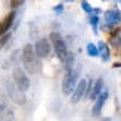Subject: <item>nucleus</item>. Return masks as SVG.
Segmentation results:
<instances>
[{
  "label": "nucleus",
  "instance_id": "nucleus-1",
  "mask_svg": "<svg viewBox=\"0 0 121 121\" xmlns=\"http://www.w3.org/2000/svg\"><path fill=\"white\" fill-rule=\"evenodd\" d=\"M23 64H24L25 71L30 74H35L40 69V60L35 56L32 44H25L23 48Z\"/></svg>",
  "mask_w": 121,
  "mask_h": 121
},
{
  "label": "nucleus",
  "instance_id": "nucleus-2",
  "mask_svg": "<svg viewBox=\"0 0 121 121\" xmlns=\"http://www.w3.org/2000/svg\"><path fill=\"white\" fill-rule=\"evenodd\" d=\"M78 77H79V67L73 68V69L66 72L62 82V92L64 95H71L73 92L76 85L78 83Z\"/></svg>",
  "mask_w": 121,
  "mask_h": 121
},
{
  "label": "nucleus",
  "instance_id": "nucleus-3",
  "mask_svg": "<svg viewBox=\"0 0 121 121\" xmlns=\"http://www.w3.org/2000/svg\"><path fill=\"white\" fill-rule=\"evenodd\" d=\"M49 38H51V42L53 44V48H54V52H56L57 57L59 58L60 62H63L64 58H66V56H67V53H68L66 42L63 40L62 35L57 32H52L49 34Z\"/></svg>",
  "mask_w": 121,
  "mask_h": 121
},
{
  "label": "nucleus",
  "instance_id": "nucleus-4",
  "mask_svg": "<svg viewBox=\"0 0 121 121\" xmlns=\"http://www.w3.org/2000/svg\"><path fill=\"white\" fill-rule=\"evenodd\" d=\"M13 79H14V85L20 91L25 92V91L29 90L30 82H29V78H28V76H26V73L23 71V68L17 67L13 71Z\"/></svg>",
  "mask_w": 121,
  "mask_h": 121
},
{
  "label": "nucleus",
  "instance_id": "nucleus-5",
  "mask_svg": "<svg viewBox=\"0 0 121 121\" xmlns=\"http://www.w3.org/2000/svg\"><path fill=\"white\" fill-rule=\"evenodd\" d=\"M6 92L9 95V97L13 100L15 104L18 105H24L26 102V97H25V93L20 91L17 86L14 85L13 81H8L6 82Z\"/></svg>",
  "mask_w": 121,
  "mask_h": 121
},
{
  "label": "nucleus",
  "instance_id": "nucleus-6",
  "mask_svg": "<svg viewBox=\"0 0 121 121\" xmlns=\"http://www.w3.org/2000/svg\"><path fill=\"white\" fill-rule=\"evenodd\" d=\"M34 53L38 58H47L51 53V44L47 38H40L37 40L35 45H34Z\"/></svg>",
  "mask_w": 121,
  "mask_h": 121
},
{
  "label": "nucleus",
  "instance_id": "nucleus-7",
  "mask_svg": "<svg viewBox=\"0 0 121 121\" xmlns=\"http://www.w3.org/2000/svg\"><path fill=\"white\" fill-rule=\"evenodd\" d=\"M107 98H108V91L107 90H104L102 92L97 96V98L95 101V105L92 107V115L93 116H100L101 112H102V108H104V106L106 105V102H107Z\"/></svg>",
  "mask_w": 121,
  "mask_h": 121
},
{
  "label": "nucleus",
  "instance_id": "nucleus-8",
  "mask_svg": "<svg viewBox=\"0 0 121 121\" xmlns=\"http://www.w3.org/2000/svg\"><path fill=\"white\" fill-rule=\"evenodd\" d=\"M104 17H105V22H106V28L113 29V25L120 23L121 15H120L119 9H110V10L105 11Z\"/></svg>",
  "mask_w": 121,
  "mask_h": 121
},
{
  "label": "nucleus",
  "instance_id": "nucleus-9",
  "mask_svg": "<svg viewBox=\"0 0 121 121\" xmlns=\"http://www.w3.org/2000/svg\"><path fill=\"white\" fill-rule=\"evenodd\" d=\"M86 86H87V81L85 78H81L78 81V83L76 85L73 92H72V97H71L72 104H77L79 100L83 98V96H85V91H86Z\"/></svg>",
  "mask_w": 121,
  "mask_h": 121
},
{
  "label": "nucleus",
  "instance_id": "nucleus-10",
  "mask_svg": "<svg viewBox=\"0 0 121 121\" xmlns=\"http://www.w3.org/2000/svg\"><path fill=\"white\" fill-rule=\"evenodd\" d=\"M15 17H17V13L13 10V11H10V13L8 14L1 22H0V37H3L4 34L8 33V30H9L10 26L13 25V22H14Z\"/></svg>",
  "mask_w": 121,
  "mask_h": 121
},
{
  "label": "nucleus",
  "instance_id": "nucleus-11",
  "mask_svg": "<svg viewBox=\"0 0 121 121\" xmlns=\"http://www.w3.org/2000/svg\"><path fill=\"white\" fill-rule=\"evenodd\" d=\"M102 91H104V77H98L95 82V85H92V88H91V92L88 95V97L91 100H96L97 96L100 95Z\"/></svg>",
  "mask_w": 121,
  "mask_h": 121
},
{
  "label": "nucleus",
  "instance_id": "nucleus-12",
  "mask_svg": "<svg viewBox=\"0 0 121 121\" xmlns=\"http://www.w3.org/2000/svg\"><path fill=\"white\" fill-rule=\"evenodd\" d=\"M97 51H98V54L101 56V59L104 62H108L110 58H111V52H110V48L108 45L105 43L104 40H100L97 44Z\"/></svg>",
  "mask_w": 121,
  "mask_h": 121
},
{
  "label": "nucleus",
  "instance_id": "nucleus-13",
  "mask_svg": "<svg viewBox=\"0 0 121 121\" xmlns=\"http://www.w3.org/2000/svg\"><path fill=\"white\" fill-rule=\"evenodd\" d=\"M0 121H15L14 113L6 106L0 104Z\"/></svg>",
  "mask_w": 121,
  "mask_h": 121
},
{
  "label": "nucleus",
  "instance_id": "nucleus-14",
  "mask_svg": "<svg viewBox=\"0 0 121 121\" xmlns=\"http://www.w3.org/2000/svg\"><path fill=\"white\" fill-rule=\"evenodd\" d=\"M120 28H113L110 34V43L113 48H120Z\"/></svg>",
  "mask_w": 121,
  "mask_h": 121
},
{
  "label": "nucleus",
  "instance_id": "nucleus-15",
  "mask_svg": "<svg viewBox=\"0 0 121 121\" xmlns=\"http://www.w3.org/2000/svg\"><path fill=\"white\" fill-rule=\"evenodd\" d=\"M63 63H64V67H66V72L73 69L74 68V54L73 53L68 52L66 58H64V60H63Z\"/></svg>",
  "mask_w": 121,
  "mask_h": 121
},
{
  "label": "nucleus",
  "instance_id": "nucleus-16",
  "mask_svg": "<svg viewBox=\"0 0 121 121\" xmlns=\"http://www.w3.org/2000/svg\"><path fill=\"white\" fill-rule=\"evenodd\" d=\"M87 54H88L90 57H97L98 56V51H97V45L95 43H88L87 44Z\"/></svg>",
  "mask_w": 121,
  "mask_h": 121
},
{
  "label": "nucleus",
  "instance_id": "nucleus-17",
  "mask_svg": "<svg viewBox=\"0 0 121 121\" xmlns=\"http://www.w3.org/2000/svg\"><path fill=\"white\" fill-rule=\"evenodd\" d=\"M88 20H90V24H91V26H92V29H93L95 34H97L98 22H100V18H98V15H95V14H93V15H90Z\"/></svg>",
  "mask_w": 121,
  "mask_h": 121
},
{
  "label": "nucleus",
  "instance_id": "nucleus-18",
  "mask_svg": "<svg viewBox=\"0 0 121 121\" xmlns=\"http://www.w3.org/2000/svg\"><path fill=\"white\" fill-rule=\"evenodd\" d=\"M81 6H82V9L85 10L87 14H91V15H92V13H93V8L90 5L88 1H82V3H81Z\"/></svg>",
  "mask_w": 121,
  "mask_h": 121
},
{
  "label": "nucleus",
  "instance_id": "nucleus-19",
  "mask_svg": "<svg viewBox=\"0 0 121 121\" xmlns=\"http://www.w3.org/2000/svg\"><path fill=\"white\" fill-rule=\"evenodd\" d=\"M10 37H11V33H6V34H4V35H3V38H0V49H1L4 45L8 43V40L10 39Z\"/></svg>",
  "mask_w": 121,
  "mask_h": 121
},
{
  "label": "nucleus",
  "instance_id": "nucleus-20",
  "mask_svg": "<svg viewBox=\"0 0 121 121\" xmlns=\"http://www.w3.org/2000/svg\"><path fill=\"white\" fill-rule=\"evenodd\" d=\"M23 4H24V1H22V0H13V1H10V6L14 8V9H17V8L22 6Z\"/></svg>",
  "mask_w": 121,
  "mask_h": 121
},
{
  "label": "nucleus",
  "instance_id": "nucleus-21",
  "mask_svg": "<svg viewBox=\"0 0 121 121\" xmlns=\"http://www.w3.org/2000/svg\"><path fill=\"white\" fill-rule=\"evenodd\" d=\"M63 10H64L63 4H58V5H56L54 8H53V11H54L56 14H60V13H63Z\"/></svg>",
  "mask_w": 121,
  "mask_h": 121
},
{
  "label": "nucleus",
  "instance_id": "nucleus-22",
  "mask_svg": "<svg viewBox=\"0 0 121 121\" xmlns=\"http://www.w3.org/2000/svg\"><path fill=\"white\" fill-rule=\"evenodd\" d=\"M91 88H92V81L87 82V86H86V91H85V95L86 96H88L90 92H91Z\"/></svg>",
  "mask_w": 121,
  "mask_h": 121
},
{
  "label": "nucleus",
  "instance_id": "nucleus-23",
  "mask_svg": "<svg viewBox=\"0 0 121 121\" xmlns=\"http://www.w3.org/2000/svg\"><path fill=\"white\" fill-rule=\"evenodd\" d=\"M101 121H111V119H110V117H105V119L101 120Z\"/></svg>",
  "mask_w": 121,
  "mask_h": 121
}]
</instances>
